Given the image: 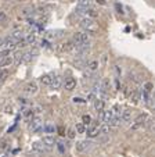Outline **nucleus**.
Returning a JSON list of instances; mask_svg holds the SVG:
<instances>
[{"label":"nucleus","mask_w":155,"mask_h":157,"mask_svg":"<svg viewBox=\"0 0 155 157\" xmlns=\"http://www.w3.org/2000/svg\"><path fill=\"white\" fill-rule=\"evenodd\" d=\"M72 42L75 43V46H78V44L87 43V42H89V38H87V35H86V33H83V32H76V33H73Z\"/></svg>","instance_id":"f257e3e1"},{"label":"nucleus","mask_w":155,"mask_h":157,"mask_svg":"<svg viewBox=\"0 0 155 157\" xmlns=\"http://www.w3.org/2000/svg\"><path fill=\"white\" fill-rule=\"evenodd\" d=\"M29 131H32V132H39V131L43 129V125H42V120L39 118V117H36V118H33L32 121L29 122Z\"/></svg>","instance_id":"f03ea898"},{"label":"nucleus","mask_w":155,"mask_h":157,"mask_svg":"<svg viewBox=\"0 0 155 157\" xmlns=\"http://www.w3.org/2000/svg\"><path fill=\"white\" fill-rule=\"evenodd\" d=\"M38 83L33 82V81H31V82H28L27 85H25V88H24V92L27 93V95H35L36 92H38Z\"/></svg>","instance_id":"7ed1b4c3"},{"label":"nucleus","mask_w":155,"mask_h":157,"mask_svg":"<svg viewBox=\"0 0 155 157\" xmlns=\"http://www.w3.org/2000/svg\"><path fill=\"white\" fill-rule=\"evenodd\" d=\"M15 46H17V40H15V39H13L11 36H10V38H7V39H4L3 44H2V48H3L4 50H9V52L13 50Z\"/></svg>","instance_id":"20e7f679"},{"label":"nucleus","mask_w":155,"mask_h":157,"mask_svg":"<svg viewBox=\"0 0 155 157\" xmlns=\"http://www.w3.org/2000/svg\"><path fill=\"white\" fill-rule=\"evenodd\" d=\"M80 27L82 28H85V29H90V31H93L94 29V22H93V20H91L90 17H85V18H82L80 20Z\"/></svg>","instance_id":"39448f33"},{"label":"nucleus","mask_w":155,"mask_h":157,"mask_svg":"<svg viewBox=\"0 0 155 157\" xmlns=\"http://www.w3.org/2000/svg\"><path fill=\"white\" fill-rule=\"evenodd\" d=\"M147 120H148V116H147V114H140V116L136 118L135 125H133V129H137V128H140V127H144Z\"/></svg>","instance_id":"423d86ee"},{"label":"nucleus","mask_w":155,"mask_h":157,"mask_svg":"<svg viewBox=\"0 0 155 157\" xmlns=\"http://www.w3.org/2000/svg\"><path fill=\"white\" fill-rule=\"evenodd\" d=\"M91 145L90 140H79V142H76L75 145V149L76 151H79V153H82V151H85L86 149H89Z\"/></svg>","instance_id":"0eeeda50"},{"label":"nucleus","mask_w":155,"mask_h":157,"mask_svg":"<svg viewBox=\"0 0 155 157\" xmlns=\"http://www.w3.org/2000/svg\"><path fill=\"white\" fill-rule=\"evenodd\" d=\"M42 143H43L44 146H47V147H53V146L56 145V138L51 136V135H46V136H43V139H42Z\"/></svg>","instance_id":"6e6552de"},{"label":"nucleus","mask_w":155,"mask_h":157,"mask_svg":"<svg viewBox=\"0 0 155 157\" xmlns=\"http://www.w3.org/2000/svg\"><path fill=\"white\" fill-rule=\"evenodd\" d=\"M76 86V79L75 78H67L64 82V88L67 89V90H73Z\"/></svg>","instance_id":"1a4fd4ad"},{"label":"nucleus","mask_w":155,"mask_h":157,"mask_svg":"<svg viewBox=\"0 0 155 157\" xmlns=\"http://www.w3.org/2000/svg\"><path fill=\"white\" fill-rule=\"evenodd\" d=\"M32 150L36 151V153H43V151H46L47 149L42 142H33L32 143Z\"/></svg>","instance_id":"9d476101"},{"label":"nucleus","mask_w":155,"mask_h":157,"mask_svg":"<svg viewBox=\"0 0 155 157\" xmlns=\"http://www.w3.org/2000/svg\"><path fill=\"white\" fill-rule=\"evenodd\" d=\"M130 118H132V111L129 109L123 110V111H120V121L123 122H129L130 121Z\"/></svg>","instance_id":"9b49d317"},{"label":"nucleus","mask_w":155,"mask_h":157,"mask_svg":"<svg viewBox=\"0 0 155 157\" xmlns=\"http://www.w3.org/2000/svg\"><path fill=\"white\" fill-rule=\"evenodd\" d=\"M33 54H38V50L22 53V63H31L32 61V59H33Z\"/></svg>","instance_id":"f8f14e48"},{"label":"nucleus","mask_w":155,"mask_h":157,"mask_svg":"<svg viewBox=\"0 0 155 157\" xmlns=\"http://www.w3.org/2000/svg\"><path fill=\"white\" fill-rule=\"evenodd\" d=\"M13 63H14L13 57L4 56V57H2V60H0V67H9V65H11Z\"/></svg>","instance_id":"ddd939ff"},{"label":"nucleus","mask_w":155,"mask_h":157,"mask_svg":"<svg viewBox=\"0 0 155 157\" xmlns=\"http://www.w3.org/2000/svg\"><path fill=\"white\" fill-rule=\"evenodd\" d=\"M51 79H53V75L50 74H44L40 77V83L44 86H50V83H51Z\"/></svg>","instance_id":"4468645a"},{"label":"nucleus","mask_w":155,"mask_h":157,"mask_svg":"<svg viewBox=\"0 0 155 157\" xmlns=\"http://www.w3.org/2000/svg\"><path fill=\"white\" fill-rule=\"evenodd\" d=\"M25 42H27V44H33L36 42V33L35 32H29L27 33V36H25Z\"/></svg>","instance_id":"2eb2a0df"},{"label":"nucleus","mask_w":155,"mask_h":157,"mask_svg":"<svg viewBox=\"0 0 155 157\" xmlns=\"http://www.w3.org/2000/svg\"><path fill=\"white\" fill-rule=\"evenodd\" d=\"M50 86H51V89H60V86H61V78L60 77H53Z\"/></svg>","instance_id":"dca6fc26"},{"label":"nucleus","mask_w":155,"mask_h":157,"mask_svg":"<svg viewBox=\"0 0 155 157\" xmlns=\"http://www.w3.org/2000/svg\"><path fill=\"white\" fill-rule=\"evenodd\" d=\"M109 131H111V127L108 124H105V122L101 127H98V133H101V135H108Z\"/></svg>","instance_id":"f3484780"},{"label":"nucleus","mask_w":155,"mask_h":157,"mask_svg":"<svg viewBox=\"0 0 155 157\" xmlns=\"http://www.w3.org/2000/svg\"><path fill=\"white\" fill-rule=\"evenodd\" d=\"M94 109H96L97 111L104 110V100H101V99H96V100H94Z\"/></svg>","instance_id":"a211bd4d"},{"label":"nucleus","mask_w":155,"mask_h":157,"mask_svg":"<svg viewBox=\"0 0 155 157\" xmlns=\"http://www.w3.org/2000/svg\"><path fill=\"white\" fill-rule=\"evenodd\" d=\"M98 135V127H91L87 129V136L89 138H94Z\"/></svg>","instance_id":"6ab92c4d"},{"label":"nucleus","mask_w":155,"mask_h":157,"mask_svg":"<svg viewBox=\"0 0 155 157\" xmlns=\"http://www.w3.org/2000/svg\"><path fill=\"white\" fill-rule=\"evenodd\" d=\"M7 77H9V71H7V70H2V71H0V85H3V83L6 82Z\"/></svg>","instance_id":"aec40b11"},{"label":"nucleus","mask_w":155,"mask_h":157,"mask_svg":"<svg viewBox=\"0 0 155 157\" xmlns=\"http://www.w3.org/2000/svg\"><path fill=\"white\" fill-rule=\"evenodd\" d=\"M75 131H76L78 133H85V132H86V125L83 124V122H79V124H76Z\"/></svg>","instance_id":"412c9836"},{"label":"nucleus","mask_w":155,"mask_h":157,"mask_svg":"<svg viewBox=\"0 0 155 157\" xmlns=\"http://www.w3.org/2000/svg\"><path fill=\"white\" fill-rule=\"evenodd\" d=\"M11 38H13V39H15V40L21 39V38H22V29H15V31H13Z\"/></svg>","instance_id":"4be33fe9"},{"label":"nucleus","mask_w":155,"mask_h":157,"mask_svg":"<svg viewBox=\"0 0 155 157\" xmlns=\"http://www.w3.org/2000/svg\"><path fill=\"white\" fill-rule=\"evenodd\" d=\"M64 49L65 52H71V50H73V49H75V43H73L72 40H69V42H67V43L64 44Z\"/></svg>","instance_id":"5701e85b"},{"label":"nucleus","mask_w":155,"mask_h":157,"mask_svg":"<svg viewBox=\"0 0 155 157\" xmlns=\"http://www.w3.org/2000/svg\"><path fill=\"white\" fill-rule=\"evenodd\" d=\"M130 99H132L133 103H137L138 99H140V92H138V90H133L132 95H130Z\"/></svg>","instance_id":"b1692460"},{"label":"nucleus","mask_w":155,"mask_h":157,"mask_svg":"<svg viewBox=\"0 0 155 157\" xmlns=\"http://www.w3.org/2000/svg\"><path fill=\"white\" fill-rule=\"evenodd\" d=\"M87 67L90 71H96V70L98 68V61H97V60H93V61H90L87 64Z\"/></svg>","instance_id":"393cba45"},{"label":"nucleus","mask_w":155,"mask_h":157,"mask_svg":"<svg viewBox=\"0 0 155 157\" xmlns=\"http://www.w3.org/2000/svg\"><path fill=\"white\" fill-rule=\"evenodd\" d=\"M13 60H14L15 64H20V63H22V53H21V52H17V53L14 54V57H13Z\"/></svg>","instance_id":"a878e982"},{"label":"nucleus","mask_w":155,"mask_h":157,"mask_svg":"<svg viewBox=\"0 0 155 157\" xmlns=\"http://www.w3.org/2000/svg\"><path fill=\"white\" fill-rule=\"evenodd\" d=\"M78 6L87 9V7L90 6V0H78Z\"/></svg>","instance_id":"bb28decb"},{"label":"nucleus","mask_w":155,"mask_h":157,"mask_svg":"<svg viewBox=\"0 0 155 157\" xmlns=\"http://www.w3.org/2000/svg\"><path fill=\"white\" fill-rule=\"evenodd\" d=\"M144 92H147V93H151L152 92V89H154V85H152L151 82H147L146 85H144Z\"/></svg>","instance_id":"cd10ccee"},{"label":"nucleus","mask_w":155,"mask_h":157,"mask_svg":"<svg viewBox=\"0 0 155 157\" xmlns=\"http://www.w3.org/2000/svg\"><path fill=\"white\" fill-rule=\"evenodd\" d=\"M82 122L85 125H90L91 124V117L89 116V114H85V116L82 117Z\"/></svg>","instance_id":"c85d7f7f"},{"label":"nucleus","mask_w":155,"mask_h":157,"mask_svg":"<svg viewBox=\"0 0 155 157\" xmlns=\"http://www.w3.org/2000/svg\"><path fill=\"white\" fill-rule=\"evenodd\" d=\"M43 129L46 131V132H54V131H56V127H54V125H51V124H47V125H44L43 127Z\"/></svg>","instance_id":"c756f323"},{"label":"nucleus","mask_w":155,"mask_h":157,"mask_svg":"<svg viewBox=\"0 0 155 157\" xmlns=\"http://www.w3.org/2000/svg\"><path fill=\"white\" fill-rule=\"evenodd\" d=\"M86 11H87V9H85V7H79V6H78V9L75 10V13H78V14H86Z\"/></svg>","instance_id":"7c9ffc66"},{"label":"nucleus","mask_w":155,"mask_h":157,"mask_svg":"<svg viewBox=\"0 0 155 157\" xmlns=\"http://www.w3.org/2000/svg\"><path fill=\"white\" fill-rule=\"evenodd\" d=\"M6 21H7V15H6V13L0 10V22H6Z\"/></svg>","instance_id":"2f4dec72"},{"label":"nucleus","mask_w":155,"mask_h":157,"mask_svg":"<svg viewBox=\"0 0 155 157\" xmlns=\"http://www.w3.org/2000/svg\"><path fill=\"white\" fill-rule=\"evenodd\" d=\"M75 136H76V131L75 129H69V131H68V138H69V139H73Z\"/></svg>","instance_id":"473e14b6"},{"label":"nucleus","mask_w":155,"mask_h":157,"mask_svg":"<svg viewBox=\"0 0 155 157\" xmlns=\"http://www.w3.org/2000/svg\"><path fill=\"white\" fill-rule=\"evenodd\" d=\"M98 120H100V121H104V116H105V111H104V110H101V111H98Z\"/></svg>","instance_id":"72a5a7b5"},{"label":"nucleus","mask_w":155,"mask_h":157,"mask_svg":"<svg viewBox=\"0 0 155 157\" xmlns=\"http://www.w3.org/2000/svg\"><path fill=\"white\" fill-rule=\"evenodd\" d=\"M87 13H89V15H90V17H97V13H96V10L90 9V10H89V11H86V14H87Z\"/></svg>","instance_id":"f704fd0d"},{"label":"nucleus","mask_w":155,"mask_h":157,"mask_svg":"<svg viewBox=\"0 0 155 157\" xmlns=\"http://www.w3.org/2000/svg\"><path fill=\"white\" fill-rule=\"evenodd\" d=\"M24 116H25V117L33 116V110H25V111H24Z\"/></svg>","instance_id":"c9c22d12"},{"label":"nucleus","mask_w":155,"mask_h":157,"mask_svg":"<svg viewBox=\"0 0 155 157\" xmlns=\"http://www.w3.org/2000/svg\"><path fill=\"white\" fill-rule=\"evenodd\" d=\"M57 146H58L60 151H61V153H64V151H65V147H64V143H62V142H60V143H58V145H57Z\"/></svg>","instance_id":"e433bc0d"},{"label":"nucleus","mask_w":155,"mask_h":157,"mask_svg":"<svg viewBox=\"0 0 155 157\" xmlns=\"http://www.w3.org/2000/svg\"><path fill=\"white\" fill-rule=\"evenodd\" d=\"M6 147H7V142H2V143H0V151H3Z\"/></svg>","instance_id":"4c0bfd02"},{"label":"nucleus","mask_w":155,"mask_h":157,"mask_svg":"<svg viewBox=\"0 0 155 157\" xmlns=\"http://www.w3.org/2000/svg\"><path fill=\"white\" fill-rule=\"evenodd\" d=\"M96 2H97L98 4H101V6H105V4H107L105 0H96Z\"/></svg>","instance_id":"58836bf2"},{"label":"nucleus","mask_w":155,"mask_h":157,"mask_svg":"<svg viewBox=\"0 0 155 157\" xmlns=\"http://www.w3.org/2000/svg\"><path fill=\"white\" fill-rule=\"evenodd\" d=\"M73 101H75V103L76 101H78V103H83L85 100H82V99H79V98H73Z\"/></svg>","instance_id":"ea45409f"},{"label":"nucleus","mask_w":155,"mask_h":157,"mask_svg":"<svg viewBox=\"0 0 155 157\" xmlns=\"http://www.w3.org/2000/svg\"><path fill=\"white\" fill-rule=\"evenodd\" d=\"M58 132H60V135H65V133H64V129H62V128H58Z\"/></svg>","instance_id":"a19ab883"},{"label":"nucleus","mask_w":155,"mask_h":157,"mask_svg":"<svg viewBox=\"0 0 155 157\" xmlns=\"http://www.w3.org/2000/svg\"><path fill=\"white\" fill-rule=\"evenodd\" d=\"M2 44H3V39L0 38V48H2Z\"/></svg>","instance_id":"79ce46f5"},{"label":"nucleus","mask_w":155,"mask_h":157,"mask_svg":"<svg viewBox=\"0 0 155 157\" xmlns=\"http://www.w3.org/2000/svg\"><path fill=\"white\" fill-rule=\"evenodd\" d=\"M18 2H25V0H18Z\"/></svg>","instance_id":"37998d69"},{"label":"nucleus","mask_w":155,"mask_h":157,"mask_svg":"<svg viewBox=\"0 0 155 157\" xmlns=\"http://www.w3.org/2000/svg\"><path fill=\"white\" fill-rule=\"evenodd\" d=\"M71 2H75V0H71Z\"/></svg>","instance_id":"c03bdc74"},{"label":"nucleus","mask_w":155,"mask_h":157,"mask_svg":"<svg viewBox=\"0 0 155 157\" xmlns=\"http://www.w3.org/2000/svg\"><path fill=\"white\" fill-rule=\"evenodd\" d=\"M49 2H50V0H49Z\"/></svg>","instance_id":"a18cd8bd"},{"label":"nucleus","mask_w":155,"mask_h":157,"mask_svg":"<svg viewBox=\"0 0 155 157\" xmlns=\"http://www.w3.org/2000/svg\"><path fill=\"white\" fill-rule=\"evenodd\" d=\"M0 131H2V129H0Z\"/></svg>","instance_id":"49530a36"}]
</instances>
